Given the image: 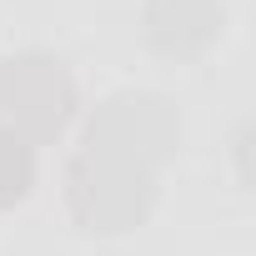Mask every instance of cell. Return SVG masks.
<instances>
[{"label":"cell","mask_w":256,"mask_h":256,"mask_svg":"<svg viewBox=\"0 0 256 256\" xmlns=\"http://www.w3.org/2000/svg\"><path fill=\"white\" fill-rule=\"evenodd\" d=\"M6 110L16 116V126H30L36 136L60 131L70 116V80L56 60L46 56H20L6 70Z\"/></svg>","instance_id":"6da1fadb"},{"label":"cell","mask_w":256,"mask_h":256,"mask_svg":"<svg viewBox=\"0 0 256 256\" xmlns=\"http://www.w3.org/2000/svg\"><path fill=\"white\" fill-rule=\"evenodd\" d=\"M26 186H30V146L20 131L0 126V206L20 201Z\"/></svg>","instance_id":"7a4b0ae2"}]
</instances>
